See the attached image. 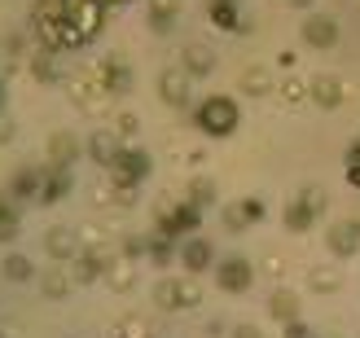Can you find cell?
<instances>
[{
    "instance_id": "cell-19",
    "label": "cell",
    "mask_w": 360,
    "mask_h": 338,
    "mask_svg": "<svg viewBox=\"0 0 360 338\" xmlns=\"http://www.w3.org/2000/svg\"><path fill=\"white\" fill-rule=\"evenodd\" d=\"M0 273H5V281H27L31 277V259L27 255H5L0 259Z\"/></svg>"
},
{
    "instance_id": "cell-30",
    "label": "cell",
    "mask_w": 360,
    "mask_h": 338,
    "mask_svg": "<svg viewBox=\"0 0 360 338\" xmlns=\"http://www.w3.org/2000/svg\"><path fill=\"white\" fill-rule=\"evenodd\" d=\"M233 338H264L255 325H238V330H233Z\"/></svg>"
},
{
    "instance_id": "cell-21",
    "label": "cell",
    "mask_w": 360,
    "mask_h": 338,
    "mask_svg": "<svg viewBox=\"0 0 360 338\" xmlns=\"http://www.w3.org/2000/svg\"><path fill=\"white\" fill-rule=\"evenodd\" d=\"M273 312L281 316L285 325H295V316H299V304H295V294H285V290H277V294H273Z\"/></svg>"
},
{
    "instance_id": "cell-32",
    "label": "cell",
    "mask_w": 360,
    "mask_h": 338,
    "mask_svg": "<svg viewBox=\"0 0 360 338\" xmlns=\"http://www.w3.org/2000/svg\"><path fill=\"white\" fill-rule=\"evenodd\" d=\"M347 181H352V185H360V163H352V171H347Z\"/></svg>"
},
{
    "instance_id": "cell-27",
    "label": "cell",
    "mask_w": 360,
    "mask_h": 338,
    "mask_svg": "<svg viewBox=\"0 0 360 338\" xmlns=\"http://www.w3.org/2000/svg\"><path fill=\"white\" fill-rule=\"evenodd\" d=\"M224 224L229 228H246V211L238 207V211H224Z\"/></svg>"
},
{
    "instance_id": "cell-20",
    "label": "cell",
    "mask_w": 360,
    "mask_h": 338,
    "mask_svg": "<svg viewBox=\"0 0 360 338\" xmlns=\"http://www.w3.org/2000/svg\"><path fill=\"white\" fill-rule=\"evenodd\" d=\"M44 294H49V299H66V294H70V277H66L62 268H49V277H44Z\"/></svg>"
},
{
    "instance_id": "cell-10",
    "label": "cell",
    "mask_w": 360,
    "mask_h": 338,
    "mask_svg": "<svg viewBox=\"0 0 360 338\" xmlns=\"http://www.w3.org/2000/svg\"><path fill=\"white\" fill-rule=\"evenodd\" d=\"M88 150H93V158L97 163H105V167H115L119 163V136L115 132H93V141H88Z\"/></svg>"
},
{
    "instance_id": "cell-29",
    "label": "cell",
    "mask_w": 360,
    "mask_h": 338,
    "mask_svg": "<svg viewBox=\"0 0 360 338\" xmlns=\"http://www.w3.org/2000/svg\"><path fill=\"white\" fill-rule=\"evenodd\" d=\"M246 88H268V75L264 70H246Z\"/></svg>"
},
{
    "instance_id": "cell-6",
    "label": "cell",
    "mask_w": 360,
    "mask_h": 338,
    "mask_svg": "<svg viewBox=\"0 0 360 338\" xmlns=\"http://www.w3.org/2000/svg\"><path fill=\"white\" fill-rule=\"evenodd\" d=\"M303 40H308L312 48H330L338 40V22H334V18H326V13H312L308 22H303Z\"/></svg>"
},
{
    "instance_id": "cell-35",
    "label": "cell",
    "mask_w": 360,
    "mask_h": 338,
    "mask_svg": "<svg viewBox=\"0 0 360 338\" xmlns=\"http://www.w3.org/2000/svg\"><path fill=\"white\" fill-rule=\"evenodd\" d=\"M0 338H5V334H0Z\"/></svg>"
},
{
    "instance_id": "cell-26",
    "label": "cell",
    "mask_w": 360,
    "mask_h": 338,
    "mask_svg": "<svg viewBox=\"0 0 360 338\" xmlns=\"http://www.w3.org/2000/svg\"><path fill=\"white\" fill-rule=\"evenodd\" d=\"M242 211H246V220H264V202H255V198H246Z\"/></svg>"
},
{
    "instance_id": "cell-22",
    "label": "cell",
    "mask_w": 360,
    "mask_h": 338,
    "mask_svg": "<svg viewBox=\"0 0 360 338\" xmlns=\"http://www.w3.org/2000/svg\"><path fill=\"white\" fill-rule=\"evenodd\" d=\"M101 255H75V281H93L101 273Z\"/></svg>"
},
{
    "instance_id": "cell-12",
    "label": "cell",
    "mask_w": 360,
    "mask_h": 338,
    "mask_svg": "<svg viewBox=\"0 0 360 338\" xmlns=\"http://www.w3.org/2000/svg\"><path fill=\"white\" fill-rule=\"evenodd\" d=\"M150 27L158 35H167L176 27V0H150Z\"/></svg>"
},
{
    "instance_id": "cell-5",
    "label": "cell",
    "mask_w": 360,
    "mask_h": 338,
    "mask_svg": "<svg viewBox=\"0 0 360 338\" xmlns=\"http://www.w3.org/2000/svg\"><path fill=\"white\" fill-rule=\"evenodd\" d=\"M250 264L246 259H224L220 268H215V281H220V290H233V294H242L246 286H250Z\"/></svg>"
},
{
    "instance_id": "cell-33",
    "label": "cell",
    "mask_w": 360,
    "mask_h": 338,
    "mask_svg": "<svg viewBox=\"0 0 360 338\" xmlns=\"http://www.w3.org/2000/svg\"><path fill=\"white\" fill-rule=\"evenodd\" d=\"M290 5H299V9H303V5H308V0H290Z\"/></svg>"
},
{
    "instance_id": "cell-18",
    "label": "cell",
    "mask_w": 360,
    "mask_h": 338,
    "mask_svg": "<svg viewBox=\"0 0 360 338\" xmlns=\"http://www.w3.org/2000/svg\"><path fill=\"white\" fill-rule=\"evenodd\" d=\"M66 171L62 167H53V176H44V185H40V202H58L62 193H66Z\"/></svg>"
},
{
    "instance_id": "cell-17",
    "label": "cell",
    "mask_w": 360,
    "mask_h": 338,
    "mask_svg": "<svg viewBox=\"0 0 360 338\" xmlns=\"http://www.w3.org/2000/svg\"><path fill=\"white\" fill-rule=\"evenodd\" d=\"M211 18H215V27H224V31H242L246 22L238 18V9H233V0H215L211 5Z\"/></svg>"
},
{
    "instance_id": "cell-2",
    "label": "cell",
    "mask_w": 360,
    "mask_h": 338,
    "mask_svg": "<svg viewBox=\"0 0 360 338\" xmlns=\"http://www.w3.org/2000/svg\"><path fill=\"white\" fill-rule=\"evenodd\" d=\"M198 128H202L207 136H229L233 128H238V105H233L229 97H207L202 105H198Z\"/></svg>"
},
{
    "instance_id": "cell-3",
    "label": "cell",
    "mask_w": 360,
    "mask_h": 338,
    "mask_svg": "<svg viewBox=\"0 0 360 338\" xmlns=\"http://www.w3.org/2000/svg\"><path fill=\"white\" fill-rule=\"evenodd\" d=\"M321 207H326V193H321V189H303V198H295L290 207H285V224H290L295 233H303V228L321 216Z\"/></svg>"
},
{
    "instance_id": "cell-11",
    "label": "cell",
    "mask_w": 360,
    "mask_h": 338,
    "mask_svg": "<svg viewBox=\"0 0 360 338\" xmlns=\"http://www.w3.org/2000/svg\"><path fill=\"white\" fill-rule=\"evenodd\" d=\"M356 246H360V224H338V228H330V251L334 255H356Z\"/></svg>"
},
{
    "instance_id": "cell-13",
    "label": "cell",
    "mask_w": 360,
    "mask_h": 338,
    "mask_svg": "<svg viewBox=\"0 0 360 338\" xmlns=\"http://www.w3.org/2000/svg\"><path fill=\"white\" fill-rule=\"evenodd\" d=\"M115 167H119V181H123V185H136L141 176L150 171L146 154H119V163H115Z\"/></svg>"
},
{
    "instance_id": "cell-9",
    "label": "cell",
    "mask_w": 360,
    "mask_h": 338,
    "mask_svg": "<svg viewBox=\"0 0 360 338\" xmlns=\"http://www.w3.org/2000/svg\"><path fill=\"white\" fill-rule=\"evenodd\" d=\"M180 66L189 70V75H211V66H215V53H211V44H189L185 53H180Z\"/></svg>"
},
{
    "instance_id": "cell-24",
    "label": "cell",
    "mask_w": 360,
    "mask_h": 338,
    "mask_svg": "<svg viewBox=\"0 0 360 338\" xmlns=\"http://www.w3.org/2000/svg\"><path fill=\"white\" fill-rule=\"evenodd\" d=\"M334 286H338V273H334V268H330V273H326V268L312 273V290H334Z\"/></svg>"
},
{
    "instance_id": "cell-14",
    "label": "cell",
    "mask_w": 360,
    "mask_h": 338,
    "mask_svg": "<svg viewBox=\"0 0 360 338\" xmlns=\"http://www.w3.org/2000/svg\"><path fill=\"white\" fill-rule=\"evenodd\" d=\"M180 259H185V268H189V273L207 268V264H211V242H202V238L185 242V251H180Z\"/></svg>"
},
{
    "instance_id": "cell-31",
    "label": "cell",
    "mask_w": 360,
    "mask_h": 338,
    "mask_svg": "<svg viewBox=\"0 0 360 338\" xmlns=\"http://www.w3.org/2000/svg\"><path fill=\"white\" fill-rule=\"evenodd\" d=\"M13 136V128H9V119H5V110H0V141H9Z\"/></svg>"
},
{
    "instance_id": "cell-23",
    "label": "cell",
    "mask_w": 360,
    "mask_h": 338,
    "mask_svg": "<svg viewBox=\"0 0 360 338\" xmlns=\"http://www.w3.org/2000/svg\"><path fill=\"white\" fill-rule=\"evenodd\" d=\"M9 238H18V211L13 202H0V242H9Z\"/></svg>"
},
{
    "instance_id": "cell-8",
    "label": "cell",
    "mask_w": 360,
    "mask_h": 338,
    "mask_svg": "<svg viewBox=\"0 0 360 338\" xmlns=\"http://www.w3.org/2000/svg\"><path fill=\"white\" fill-rule=\"evenodd\" d=\"M154 299L163 308H185V304H198V290L189 286V281H158Z\"/></svg>"
},
{
    "instance_id": "cell-16",
    "label": "cell",
    "mask_w": 360,
    "mask_h": 338,
    "mask_svg": "<svg viewBox=\"0 0 360 338\" xmlns=\"http://www.w3.org/2000/svg\"><path fill=\"white\" fill-rule=\"evenodd\" d=\"M312 97L321 105H338V101H343V88H338V79H330V75H316L312 79Z\"/></svg>"
},
{
    "instance_id": "cell-7",
    "label": "cell",
    "mask_w": 360,
    "mask_h": 338,
    "mask_svg": "<svg viewBox=\"0 0 360 338\" xmlns=\"http://www.w3.org/2000/svg\"><path fill=\"white\" fill-rule=\"evenodd\" d=\"M189 70L185 66H172V70H163V79H158V88H163V97L172 101V105H185L189 101Z\"/></svg>"
},
{
    "instance_id": "cell-15",
    "label": "cell",
    "mask_w": 360,
    "mask_h": 338,
    "mask_svg": "<svg viewBox=\"0 0 360 338\" xmlns=\"http://www.w3.org/2000/svg\"><path fill=\"white\" fill-rule=\"evenodd\" d=\"M40 185H44V181H40V171H31V167H27V171H18L13 181H9V198H31V193H40Z\"/></svg>"
},
{
    "instance_id": "cell-4",
    "label": "cell",
    "mask_w": 360,
    "mask_h": 338,
    "mask_svg": "<svg viewBox=\"0 0 360 338\" xmlns=\"http://www.w3.org/2000/svg\"><path fill=\"white\" fill-rule=\"evenodd\" d=\"M44 251L53 259H75L79 255V233H75V228H66V224L49 228V233H44Z\"/></svg>"
},
{
    "instance_id": "cell-28",
    "label": "cell",
    "mask_w": 360,
    "mask_h": 338,
    "mask_svg": "<svg viewBox=\"0 0 360 338\" xmlns=\"http://www.w3.org/2000/svg\"><path fill=\"white\" fill-rule=\"evenodd\" d=\"M150 255H154V264H163V259L172 255V251H167V238H158V242L150 246Z\"/></svg>"
},
{
    "instance_id": "cell-25",
    "label": "cell",
    "mask_w": 360,
    "mask_h": 338,
    "mask_svg": "<svg viewBox=\"0 0 360 338\" xmlns=\"http://www.w3.org/2000/svg\"><path fill=\"white\" fill-rule=\"evenodd\" d=\"M110 281H115V286H123V290H128V286H132V268H128V264H119V268L110 273Z\"/></svg>"
},
{
    "instance_id": "cell-1",
    "label": "cell",
    "mask_w": 360,
    "mask_h": 338,
    "mask_svg": "<svg viewBox=\"0 0 360 338\" xmlns=\"http://www.w3.org/2000/svg\"><path fill=\"white\" fill-rule=\"evenodd\" d=\"M101 27V0H66V27L58 44H84Z\"/></svg>"
},
{
    "instance_id": "cell-34",
    "label": "cell",
    "mask_w": 360,
    "mask_h": 338,
    "mask_svg": "<svg viewBox=\"0 0 360 338\" xmlns=\"http://www.w3.org/2000/svg\"><path fill=\"white\" fill-rule=\"evenodd\" d=\"M101 5H110V0H101Z\"/></svg>"
}]
</instances>
